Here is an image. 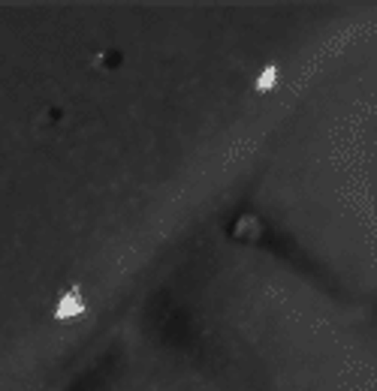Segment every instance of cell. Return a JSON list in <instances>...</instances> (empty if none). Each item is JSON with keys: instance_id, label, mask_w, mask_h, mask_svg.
<instances>
[{"instance_id": "obj_1", "label": "cell", "mask_w": 377, "mask_h": 391, "mask_svg": "<svg viewBox=\"0 0 377 391\" xmlns=\"http://www.w3.org/2000/svg\"><path fill=\"white\" fill-rule=\"evenodd\" d=\"M82 310H85V301H82V295L75 292V289H70V292L58 301L55 316H58V319H73V316H79Z\"/></svg>"}, {"instance_id": "obj_2", "label": "cell", "mask_w": 377, "mask_h": 391, "mask_svg": "<svg viewBox=\"0 0 377 391\" xmlns=\"http://www.w3.org/2000/svg\"><path fill=\"white\" fill-rule=\"evenodd\" d=\"M275 82H278V70H275V67H269L266 72L260 75V82H257V91H269V87H272Z\"/></svg>"}]
</instances>
